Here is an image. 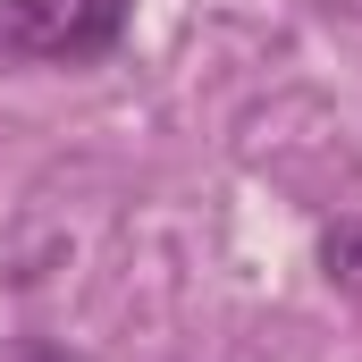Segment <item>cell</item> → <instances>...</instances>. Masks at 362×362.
<instances>
[{
	"mask_svg": "<svg viewBox=\"0 0 362 362\" xmlns=\"http://www.w3.org/2000/svg\"><path fill=\"white\" fill-rule=\"evenodd\" d=\"M127 34V0H0V59H101Z\"/></svg>",
	"mask_w": 362,
	"mask_h": 362,
	"instance_id": "cell-1",
	"label": "cell"
},
{
	"mask_svg": "<svg viewBox=\"0 0 362 362\" xmlns=\"http://www.w3.org/2000/svg\"><path fill=\"white\" fill-rule=\"evenodd\" d=\"M320 270H329V286H354L362 295V219H337L320 236Z\"/></svg>",
	"mask_w": 362,
	"mask_h": 362,
	"instance_id": "cell-2",
	"label": "cell"
},
{
	"mask_svg": "<svg viewBox=\"0 0 362 362\" xmlns=\"http://www.w3.org/2000/svg\"><path fill=\"white\" fill-rule=\"evenodd\" d=\"M0 362H76L59 337H17V346H0Z\"/></svg>",
	"mask_w": 362,
	"mask_h": 362,
	"instance_id": "cell-3",
	"label": "cell"
}]
</instances>
